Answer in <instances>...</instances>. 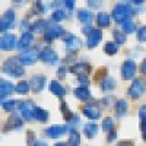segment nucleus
Returning <instances> with one entry per match:
<instances>
[{"label":"nucleus","instance_id":"nucleus-6","mask_svg":"<svg viewBox=\"0 0 146 146\" xmlns=\"http://www.w3.org/2000/svg\"><path fill=\"white\" fill-rule=\"evenodd\" d=\"M19 115L23 118V121H34L35 120V111L36 105L32 100H25L19 104Z\"/></svg>","mask_w":146,"mask_h":146},{"label":"nucleus","instance_id":"nucleus-1","mask_svg":"<svg viewBox=\"0 0 146 146\" xmlns=\"http://www.w3.org/2000/svg\"><path fill=\"white\" fill-rule=\"evenodd\" d=\"M136 15V10L133 7L131 2H121V3H117L113 10H111V18L120 23V25H123L124 22L130 21L133 16Z\"/></svg>","mask_w":146,"mask_h":146},{"label":"nucleus","instance_id":"nucleus-17","mask_svg":"<svg viewBox=\"0 0 146 146\" xmlns=\"http://www.w3.org/2000/svg\"><path fill=\"white\" fill-rule=\"evenodd\" d=\"M48 89H50V92L54 96H57V98H64L66 94H67L66 86L62 85L60 80H50V83H48Z\"/></svg>","mask_w":146,"mask_h":146},{"label":"nucleus","instance_id":"nucleus-52","mask_svg":"<svg viewBox=\"0 0 146 146\" xmlns=\"http://www.w3.org/2000/svg\"><path fill=\"white\" fill-rule=\"evenodd\" d=\"M54 146H69V143L67 142H57V143H54Z\"/></svg>","mask_w":146,"mask_h":146},{"label":"nucleus","instance_id":"nucleus-20","mask_svg":"<svg viewBox=\"0 0 146 146\" xmlns=\"http://www.w3.org/2000/svg\"><path fill=\"white\" fill-rule=\"evenodd\" d=\"M23 127V118L19 114H12L5 124V130H19Z\"/></svg>","mask_w":146,"mask_h":146},{"label":"nucleus","instance_id":"nucleus-19","mask_svg":"<svg viewBox=\"0 0 146 146\" xmlns=\"http://www.w3.org/2000/svg\"><path fill=\"white\" fill-rule=\"evenodd\" d=\"M129 113V102L124 100V98H120V100H115L114 102V114L117 118H123L126 117Z\"/></svg>","mask_w":146,"mask_h":146},{"label":"nucleus","instance_id":"nucleus-40","mask_svg":"<svg viewBox=\"0 0 146 146\" xmlns=\"http://www.w3.org/2000/svg\"><path fill=\"white\" fill-rule=\"evenodd\" d=\"M136 38L139 42H146V25L140 27L136 32Z\"/></svg>","mask_w":146,"mask_h":146},{"label":"nucleus","instance_id":"nucleus-34","mask_svg":"<svg viewBox=\"0 0 146 146\" xmlns=\"http://www.w3.org/2000/svg\"><path fill=\"white\" fill-rule=\"evenodd\" d=\"M66 18H67V15H66V12L62 7L54 9L53 13H51V22H56V23H60L62 21H64Z\"/></svg>","mask_w":146,"mask_h":146},{"label":"nucleus","instance_id":"nucleus-7","mask_svg":"<svg viewBox=\"0 0 146 146\" xmlns=\"http://www.w3.org/2000/svg\"><path fill=\"white\" fill-rule=\"evenodd\" d=\"M82 114L86 117L88 120H92L95 123V120H100L101 115H102V108L98 102L95 101H91V102H86L83 107H82Z\"/></svg>","mask_w":146,"mask_h":146},{"label":"nucleus","instance_id":"nucleus-36","mask_svg":"<svg viewBox=\"0 0 146 146\" xmlns=\"http://www.w3.org/2000/svg\"><path fill=\"white\" fill-rule=\"evenodd\" d=\"M104 53L107 56H114L118 53V45L114 42V41H108L104 44Z\"/></svg>","mask_w":146,"mask_h":146},{"label":"nucleus","instance_id":"nucleus-51","mask_svg":"<svg viewBox=\"0 0 146 146\" xmlns=\"http://www.w3.org/2000/svg\"><path fill=\"white\" fill-rule=\"evenodd\" d=\"M32 146H48V143H45L44 140H36Z\"/></svg>","mask_w":146,"mask_h":146},{"label":"nucleus","instance_id":"nucleus-29","mask_svg":"<svg viewBox=\"0 0 146 146\" xmlns=\"http://www.w3.org/2000/svg\"><path fill=\"white\" fill-rule=\"evenodd\" d=\"M31 91V85H29V80H19L16 83V88H15V92L19 94V95H28Z\"/></svg>","mask_w":146,"mask_h":146},{"label":"nucleus","instance_id":"nucleus-4","mask_svg":"<svg viewBox=\"0 0 146 146\" xmlns=\"http://www.w3.org/2000/svg\"><path fill=\"white\" fill-rule=\"evenodd\" d=\"M63 35H66V31H64V28L60 25V23L48 21V25H47V28H45V31L42 34V38H44L45 42H51V41L60 38V36H63Z\"/></svg>","mask_w":146,"mask_h":146},{"label":"nucleus","instance_id":"nucleus-25","mask_svg":"<svg viewBox=\"0 0 146 146\" xmlns=\"http://www.w3.org/2000/svg\"><path fill=\"white\" fill-rule=\"evenodd\" d=\"M100 88L102 92L108 94V92H113L117 88V80L113 76H105L101 82H100Z\"/></svg>","mask_w":146,"mask_h":146},{"label":"nucleus","instance_id":"nucleus-11","mask_svg":"<svg viewBox=\"0 0 146 146\" xmlns=\"http://www.w3.org/2000/svg\"><path fill=\"white\" fill-rule=\"evenodd\" d=\"M70 130L72 129L69 127V124H53L50 127H47L44 133L48 139H58V137L67 135V133H70Z\"/></svg>","mask_w":146,"mask_h":146},{"label":"nucleus","instance_id":"nucleus-31","mask_svg":"<svg viewBox=\"0 0 146 146\" xmlns=\"http://www.w3.org/2000/svg\"><path fill=\"white\" fill-rule=\"evenodd\" d=\"M69 146H80V133L76 129H72L69 133Z\"/></svg>","mask_w":146,"mask_h":146},{"label":"nucleus","instance_id":"nucleus-50","mask_svg":"<svg viewBox=\"0 0 146 146\" xmlns=\"http://www.w3.org/2000/svg\"><path fill=\"white\" fill-rule=\"evenodd\" d=\"M101 102H102L105 107H107V105L110 107V105H111V102H113V96H105V98H104Z\"/></svg>","mask_w":146,"mask_h":146},{"label":"nucleus","instance_id":"nucleus-18","mask_svg":"<svg viewBox=\"0 0 146 146\" xmlns=\"http://www.w3.org/2000/svg\"><path fill=\"white\" fill-rule=\"evenodd\" d=\"M95 23H96V27H98V29H105L110 27V23H111V13H108V12H98L95 16Z\"/></svg>","mask_w":146,"mask_h":146},{"label":"nucleus","instance_id":"nucleus-42","mask_svg":"<svg viewBox=\"0 0 146 146\" xmlns=\"http://www.w3.org/2000/svg\"><path fill=\"white\" fill-rule=\"evenodd\" d=\"M78 83L82 88H88L91 83V79H89V76H78Z\"/></svg>","mask_w":146,"mask_h":146},{"label":"nucleus","instance_id":"nucleus-45","mask_svg":"<svg viewBox=\"0 0 146 146\" xmlns=\"http://www.w3.org/2000/svg\"><path fill=\"white\" fill-rule=\"evenodd\" d=\"M94 29H95V28H94V27L91 25V23H88V25H83V27L80 28L82 34H85V35H86V36H88V35H89V34H91V32H92Z\"/></svg>","mask_w":146,"mask_h":146},{"label":"nucleus","instance_id":"nucleus-21","mask_svg":"<svg viewBox=\"0 0 146 146\" xmlns=\"http://www.w3.org/2000/svg\"><path fill=\"white\" fill-rule=\"evenodd\" d=\"M101 41H102V31L98 29V28H95V29L86 36V47L89 48V50H92V48H95Z\"/></svg>","mask_w":146,"mask_h":146},{"label":"nucleus","instance_id":"nucleus-14","mask_svg":"<svg viewBox=\"0 0 146 146\" xmlns=\"http://www.w3.org/2000/svg\"><path fill=\"white\" fill-rule=\"evenodd\" d=\"M69 72L72 73V75H75L76 78L78 76H88L89 73L92 72V67L86 62H76V63H72L70 64Z\"/></svg>","mask_w":146,"mask_h":146},{"label":"nucleus","instance_id":"nucleus-13","mask_svg":"<svg viewBox=\"0 0 146 146\" xmlns=\"http://www.w3.org/2000/svg\"><path fill=\"white\" fill-rule=\"evenodd\" d=\"M19 38L15 34H3L2 40H0V50L2 51H12L18 48Z\"/></svg>","mask_w":146,"mask_h":146},{"label":"nucleus","instance_id":"nucleus-46","mask_svg":"<svg viewBox=\"0 0 146 146\" xmlns=\"http://www.w3.org/2000/svg\"><path fill=\"white\" fill-rule=\"evenodd\" d=\"M63 5H64V7L67 10H73V9L76 7V2H75V0H64Z\"/></svg>","mask_w":146,"mask_h":146},{"label":"nucleus","instance_id":"nucleus-48","mask_svg":"<svg viewBox=\"0 0 146 146\" xmlns=\"http://www.w3.org/2000/svg\"><path fill=\"white\" fill-rule=\"evenodd\" d=\"M140 73H142V76L143 78H146V57L142 60V63H140Z\"/></svg>","mask_w":146,"mask_h":146},{"label":"nucleus","instance_id":"nucleus-12","mask_svg":"<svg viewBox=\"0 0 146 146\" xmlns=\"http://www.w3.org/2000/svg\"><path fill=\"white\" fill-rule=\"evenodd\" d=\"M18 58L23 66H32V64H35L36 62H38L40 51L36 50V48H29V50H27V51H21Z\"/></svg>","mask_w":146,"mask_h":146},{"label":"nucleus","instance_id":"nucleus-30","mask_svg":"<svg viewBox=\"0 0 146 146\" xmlns=\"http://www.w3.org/2000/svg\"><path fill=\"white\" fill-rule=\"evenodd\" d=\"M19 104L21 102L16 101V100H6V101L2 102V110L6 113H13L16 108H19Z\"/></svg>","mask_w":146,"mask_h":146},{"label":"nucleus","instance_id":"nucleus-33","mask_svg":"<svg viewBox=\"0 0 146 146\" xmlns=\"http://www.w3.org/2000/svg\"><path fill=\"white\" fill-rule=\"evenodd\" d=\"M113 36H114V42L120 47V45H124L127 41V35L121 31V29H114L113 31Z\"/></svg>","mask_w":146,"mask_h":146},{"label":"nucleus","instance_id":"nucleus-41","mask_svg":"<svg viewBox=\"0 0 146 146\" xmlns=\"http://www.w3.org/2000/svg\"><path fill=\"white\" fill-rule=\"evenodd\" d=\"M66 75H67V67H66L64 64L58 66V69H57V80L62 82V80L66 78Z\"/></svg>","mask_w":146,"mask_h":146},{"label":"nucleus","instance_id":"nucleus-22","mask_svg":"<svg viewBox=\"0 0 146 146\" xmlns=\"http://www.w3.org/2000/svg\"><path fill=\"white\" fill-rule=\"evenodd\" d=\"M15 88H16V86H15L12 82H9V80H6V79L0 80V98H2V102L6 101L7 96L15 92Z\"/></svg>","mask_w":146,"mask_h":146},{"label":"nucleus","instance_id":"nucleus-47","mask_svg":"<svg viewBox=\"0 0 146 146\" xmlns=\"http://www.w3.org/2000/svg\"><path fill=\"white\" fill-rule=\"evenodd\" d=\"M86 3H88V6H89V7H94V9H95V7H96V9H101V7H102V2H95V0H88Z\"/></svg>","mask_w":146,"mask_h":146},{"label":"nucleus","instance_id":"nucleus-27","mask_svg":"<svg viewBox=\"0 0 146 146\" xmlns=\"http://www.w3.org/2000/svg\"><path fill=\"white\" fill-rule=\"evenodd\" d=\"M76 16H78V21L82 25H88V23H91L92 19H94V13L89 9H79Z\"/></svg>","mask_w":146,"mask_h":146},{"label":"nucleus","instance_id":"nucleus-15","mask_svg":"<svg viewBox=\"0 0 146 146\" xmlns=\"http://www.w3.org/2000/svg\"><path fill=\"white\" fill-rule=\"evenodd\" d=\"M29 85H31V91L34 94H41L47 85V78L44 75H34L29 79Z\"/></svg>","mask_w":146,"mask_h":146},{"label":"nucleus","instance_id":"nucleus-16","mask_svg":"<svg viewBox=\"0 0 146 146\" xmlns=\"http://www.w3.org/2000/svg\"><path fill=\"white\" fill-rule=\"evenodd\" d=\"M34 42H35V38H34L32 32H22V35L19 36L18 48L21 51H27V50H29V48H32Z\"/></svg>","mask_w":146,"mask_h":146},{"label":"nucleus","instance_id":"nucleus-9","mask_svg":"<svg viewBox=\"0 0 146 146\" xmlns=\"http://www.w3.org/2000/svg\"><path fill=\"white\" fill-rule=\"evenodd\" d=\"M15 25H16V12L13 9H6L2 16V21H0V31L6 32L15 28Z\"/></svg>","mask_w":146,"mask_h":146},{"label":"nucleus","instance_id":"nucleus-39","mask_svg":"<svg viewBox=\"0 0 146 146\" xmlns=\"http://www.w3.org/2000/svg\"><path fill=\"white\" fill-rule=\"evenodd\" d=\"M48 7H51V6L50 5H45L44 2H35V5H34V9L36 10V13H40V15L45 13Z\"/></svg>","mask_w":146,"mask_h":146},{"label":"nucleus","instance_id":"nucleus-37","mask_svg":"<svg viewBox=\"0 0 146 146\" xmlns=\"http://www.w3.org/2000/svg\"><path fill=\"white\" fill-rule=\"evenodd\" d=\"M114 126H115V121H114L113 117H105V118L102 120V130L107 133V135H108L111 130H114Z\"/></svg>","mask_w":146,"mask_h":146},{"label":"nucleus","instance_id":"nucleus-44","mask_svg":"<svg viewBox=\"0 0 146 146\" xmlns=\"http://www.w3.org/2000/svg\"><path fill=\"white\" fill-rule=\"evenodd\" d=\"M115 139H117V130L114 129V130H111V131L107 135V142H108V143H113Z\"/></svg>","mask_w":146,"mask_h":146},{"label":"nucleus","instance_id":"nucleus-28","mask_svg":"<svg viewBox=\"0 0 146 146\" xmlns=\"http://www.w3.org/2000/svg\"><path fill=\"white\" fill-rule=\"evenodd\" d=\"M35 120L40 121V123H47L50 120V111L42 107H36V111H35Z\"/></svg>","mask_w":146,"mask_h":146},{"label":"nucleus","instance_id":"nucleus-38","mask_svg":"<svg viewBox=\"0 0 146 146\" xmlns=\"http://www.w3.org/2000/svg\"><path fill=\"white\" fill-rule=\"evenodd\" d=\"M137 114H139L140 130H142V129H145V127H146V104H143V105H140V107H139Z\"/></svg>","mask_w":146,"mask_h":146},{"label":"nucleus","instance_id":"nucleus-2","mask_svg":"<svg viewBox=\"0 0 146 146\" xmlns=\"http://www.w3.org/2000/svg\"><path fill=\"white\" fill-rule=\"evenodd\" d=\"M2 73H5V75H7L10 78L21 79L25 75V66L19 62L18 57H9L2 64Z\"/></svg>","mask_w":146,"mask_h":146},{"label":"nucleus","instance_id":"nucleus-54","mask_svg":"<svg viewBox=\"0 0 146 146\" xmlns=\"http://www.w3.org/2000/svg\"><path fill=\"white\" fill-rule=\"evenodd\" d=\"M80 146H82V145H80Z\"/></svg>","mask_w":146,"mask_h":146},{"label":"nucleus","instance_id":"nucleus-23","mask_svg":"<svg viewBox=\"0 0 146 146\" xmlns=\"http://www.w3.org/2000/svg\"><path fill=\"white\" fill-rule=\"evenodd\" d=\"M73 95H75L79 101H83L85 104H86V102H91V100H92V94H91L89 88L78 86V88L73 89Z\"/></svg>","mask_w":146,"mask_h":146},{"label":"nucleus","instance_id":"nucleus-24","mask_svg":"<svg viewBox=\"0 0 146 146\" xmlns=\"http://www.w3.org/2000/svg\"><path fill=\"white\" fill-rule=\"evenodd\" d=\"M98 133H100V126L96 123H94V121L83 124V135L86 139H95L98 136Z\"/></svg>","mask_w":146,"mask_h":146},{"label":"nucleus","instance_id":"nucleus-5","mask_svg":"<svg viewBox=\"0 0 146 146\" xmlns=\"http://www.w3.org/2000/svg\"><path fill=\"white\" fill-rule=\"evenodd\" d=\"M136 72H137V64L133 58H126L120 67V75L123 80H135L136 78Z\"/></svg>","mask_w":146,"mask_h":146},{"label":"nucleus","instance_id":"nucleus-53","mask_svg":"<svg viewBox=\"0 0 146 146\" xmlns=\"http://www.w3.org/2000/svg\"><path fill=\"white\" fill-rule=\"evenodd\" d=\"M142 137H143V140L146 142V127H145V129H142Z\"/></svg>","mask_w":146,"mask_h":146},{"label":"nucleus","instance_id":"nucleus-35","mask_svg":"<svg viewBox=\"0 0 146 146\" xmlns=\"http://www.w3.org/2000/svg\"><path fill=\"white\" fill-rule=\"evenodd\" d=\"M137 27H136V23H135V21H127V22H124L123 25H121V31H123L126 35L127 34H133V32H137Z\"/></svg>","mask_w":146,"mask_h":146},{"label":"nucleus","instance_id":"nucleus-32","mask_svg":"<svg viewBox=\"0 0 146 146\" xmlns=\"http://www.w3.org/2000/svg\"><path fill=\"white\" fill-rule=\"evenodd\" d=\"M58 108H60V113L63 114V118L66 120V124H67L69 121H70V118L75 115V113L70 111V108H69V105H67L66 101H62V102H60V107H58Z\"/></svg>","mask_w":146,"mask_h":146},{"label":"nucleus","instance_id":"nucleus-26","mask_svg":"<svg viewBox=\"0 0 146 146\" xmlns=\"http://www.w3.org/2000/svg\"><path fill=\"white\" fill-rule=\"evenodd\" d=\"M47 25H48V21H45L42 18H36L31 25V32L32 34H44Z\"/></svg>","mask_w":146,"mask_h":146},{"label":"nucleus","instance_id":"nucleus-43","mask_svg":"<svg viewBox=\"0 0 146 146\" xmlns=\"http://www.w3.org/2000/svg\"><path fill=\"white\" fill-rule=\"evenodd\" d=\"M35 142H36V140H35V135H34V131H32V130H27V145L32 146Z\"/></svg>","mask_w":146,"mask_h":146},{"label":"nucleus","instance_id":"nucleus-49","mask_svg":"<svg viewBox=\"0 0 146 146\" xmlns=\"http://www.w3.org/2000/svg\"><path fill=\"white\" fill-rule=\"evenodd\" d=\"M115 146H135V142H133V140H121Z\"/></svg>","mask_w":146,"mask_h":146},{"label":"nucleus","instance_id":"nucleus-10","mask_svg":"<svg viewBox=\"0 0 146 146\" xmlns=\"http://www.w3.org/2000/svg\"><path fill=\"white\" fill-rule=\"evenodd\" d=\"M40 60L47 66H56L58 63L60 57H58V53L54 50V48L45 47V48H42V50L40 51Z\"/></svg>","mask_w":146,"mask_h":146},{"label":"nucleus","instance_id":"nucleus-3","mask_svg":"<svg viewBox=\"0 0 146 146\" xmlns=\"http://www.w3.org/2000/svg\"><path fill=\"white\" fill-rule=\"evenodd\" d=\"M146 92V80L145 78H136L135 80H131V85L127 88V96L130 100L136 101V100H140L143 94Z\"/></svg>","mask_w":146,"mask_h":146},{"label":"nucleus","instance_id":"nucleus-8","mask_svg":"<svg viewBox=\"0 0 146 146\" xmlns=\"http://www.w3.org/2000/svg\"><path fill=\"white\" fill-rule=\"evenodd\" d=\"M63 41H64V48H66V51L69 54H76L85 45V42L79 38L78 35H72V34H66Z\"/></svg>","mask_w":146,"mask_h":146}]
</instances>
